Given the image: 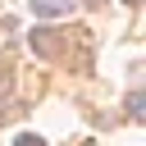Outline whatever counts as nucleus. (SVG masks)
<instances>
[{
    "mask_svg": "<svg viewBox=\"0 0 146 146\" xmlns=\"http://www.w3.org/2000/svg\"><path fill=\"white\" fill-rule=\"evenodd\" d=\"M64 36H68V32H55V27H36V32H32V50H36L41 59H55V55L64 50Z\"/></svg>",
    "mask_w": 146,
    "mask_h": 146,
    "instance_id": "nucleus-1",
    "label": "nucleus"
},
{
    "mask_svg": "<svg viewBox=\"0 0 146 146\" xmlns=\"http://www.w3.org/2000/svg\"><path fill=\"white\" fill-rule=\"evenodd\" d=\"M27 5H32L36 18H64V14H73V0H27Z\"/></svg>",
    "mask_w": 146,
    "mask_h": 146,
    "instance_id": "nucleus-2",
    "label": "nucleus"
},
{
    "mask_svg": "<svg viewBox=\"0 0 146 146\" xmlns=\"http://www.w3.org/2000/svg\"><path fill=\"white\" fill-rule=\"evenodd\" d=\"M141 105H146V100H141V91H132V96H128V114H132L137 123L146 119V110H141Z\"/></svg>",
    "mask_w": 146,
    "mask_h": 146,
    "instance_id": "nucleus-3",
    "label": "nucleus"
},
{
    "mask_svg": "<svg viewBox=\"0 0 146 146\" xmlns=\"http://www.w3.org/2000/svg\"><path fill=\"white\" fill-rule=\"evenodd\" d=\"M14 146H46V141H41V137H36V132H23V137H18V141H14Z\"/></svg>",
    "mask_w": 146,
    "mask_h": 146,
    "instance_id": "nucleus-4",
    "label": "nucleus"
},
{
    "mask_svg": "<svg viewBox=\"0 0 146 146\" xmlns=\"http://www.w3.org/2000/svg\"><path fill=\"white\" fill-rule=\"evenodd\" d=\"M0 91H9V64L0 59Z\"/></svg>",
    "mask_w": 146,
    "mask_h": 146,
    "instance_id": "nucleus-5",
    "label": "nucleus"
},
{
    "mask_svg": "<svg viewBox=\"0 0 146 146\" xmlns=\"http://www.w3.org/2000/svg\"><path fill=\"white\" fill-rule=\"evenodd\" d=\"M87 5H105V0H87Z\"/></svg>",
    "mask_w": 146,
    "mask_h": 146,
    "instance_id": "nucleus-6",
    "label": "nucleus"
},
{
    "mask_svg": "<svg viewBox=\"0 0 146 146\" xmlns=\"http://www.w3.org/2000/svg\"><path fill=\"white\" fill-rule=\"evenodd\" d=\"M123 5H141V0H123Z\"/></svg>",
    "mask_w": 146,
    "mask_h": 146,
    "instance_id": "nucleus-7",
    "label": "nucleus"
}]
</instances>
